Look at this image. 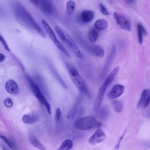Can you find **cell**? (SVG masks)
<instances>
[{"label": "cell", "instance_id": "cell-24", "mask_svg": "<svg viewBox=\"0 0 150 150\" xmlns=\"http://www.w3.org/2000/svg\"><path fill=\"white\" fill-rule=\"evenodd\" d=\"M112 104L113 109L116 112H120L122 110L123 105L120 101L117 100H113Z\"/></svg>", "mask_w": 150, "mask_h": 150}, {"label": "cell", "instance_id": "cell-8", "mask_svg": "<svg viewBox=\"0 0 150 150\" xmlns=\"http://www.w3.org/2000/svg\"><path fill=\"white\" fill-rule=\"evenodd\" d=\"M105 135L101 129L98 128L95 133L89 138L90 143L95 144L103 141L105 139Z\"/></svg>", "mask_w": 150, "mask_h": 150}, {"label": "cell", "instance_id": "cell-29", "mask_svg": "<svg viewBox=\"0 0 150 150\" xmlns=\"http://www.w3.org/2000/svg\"><path fill=\"white\" fill-rule=\"evenodd\" d=\"M0 41L3 43L5 49L8 51H10V50L7 45V44L4 38L0 35Z\"/></svg>", "mask_w": 150, "mask_h": 150}, {"label": "cell", "instance_id": "cell-4", "mask_svg": "<svg viewBox=\"0 0 150 150\" xmlns=\"http://www.w3.org/2000/svg\"><path fill=\"white\" fill-rule=\"evenodd\" d=\"M41 22L46 32L57 47L66 56L69 57L70 55L67 49L57 38L54 31L49 24L43 19L42 20Z\"/></svg>", "mask_w": 150, "mask_h": 150}, {"label": "cell", "instance_id": "cell-22", "mask_svg": "<svg viewBox=\"0 0 150 150\" xmlns=\"http://www.w3.org/2000/svg\"><path fill=\"white\" fill-rule=\"evenodd\" d=\"M78 106L77 103L69 111L67 115L68 119H72L75 117L78 110Z\"/></svg>", "mask_w": 150, "mask_h": 150}, {"label": "cell", "instance_id": "cell-17", "mask_svg": "<svg viewBox=\"0 0 150 150\" xmlns=\"http://www.w3.org/2000/svg\"><path fill=\"white\" fill-rule=\"evenodd\" d=\"M38 117L37 115H24L22 117V120L25 123L30 124L33 123L38 120Z\"/></svg>", "mask_w": 150, "mask_h": 150}, {"label": "cell", "instance_id": "cell-23", "mask_svg": "<svg viewBox=\"0 0 150 150\" xmlns=\"http://www.w3.org/2000/svg\"><path fill=\"white\" fill-rule=\"evenodd\" d=\"M75 2L73 0H69L67 2V10L69 14H71L73 13L75 8Z\"/></svg>", "mask_w": 150, "mask_h": 150}, {"label": "cell", "instance_id": "cell-33", "mask_svg": "<svg viewBox=\"0 0 150 150\" xmlns=\"http://www.w3.org/2000/svg\"><path fill=\"white\" fill-rule=\"evenodd\" d=\"M125 1L127 3L130 4L132 3L135 0H125Z\"/></svg>", "mask_w": 150, "mask_h": 150}, {"label": "cell", "instance_id": "cell-3", "mask_svg": "<svg viewBox=\"0 0 150 150\" xmlns=\"http://www.w3.org/2000/svg\"><path fill=\"white\" fill-rule=\"evenodd\" d=\"M96 118L92 116H88L77 120L74 125V127L80 130H87L90 129L98 125Z\"/></svg>", "mask_w": 150, "mask_h": 150}, {"label": "cell", "instance_id": "cell-32", "mask_svg": "<svg viewBox=\"0 0 150 150\" xmlns=\"http://www.w3.org/2000/svg\"><path fill=\"white\" fill-rule=\"evenodd\" d=\"M4 56L2 54H0V62H3L4 59Z\"/></svg>", "mask_w": 150, "mask_h": 150}, {"label": "cell", "instance_id": "cell-19", "mask_svg": "<svg viewBox=\"0 0 150 150\" xmlns=\"http://www.w3.org/2000/svg\"><path fill=\"white\" fill-rule=\"evenodd\" d=\"M73 146V143L71 140L66 139L62 143L57 150H69L72 148Z\"/></svg>", "mask_w": 150, "mask_h": 150}, {"label": "cell", "instance_id": "cell-12", "mask_svg": "<svg viewBox=\"0 0 150 150\" xmlns=\"http://www.w3.org/2000/svg\"><path fill=\"white\" fill-rule=\"evenodd\" d=\"M42 11L45 13L50 14L53 11V7L50 0H40Z\"/></svg>", "mask_w": 150, "mask_h": 150}, {"label": "cell", "instance_id": "cell-11", "mask_svg": "<svg viewBox=\"0 0 150 150\" xmlns=\"http://www.w3.org/2000/svg\"><path fill=\"white\" fill-rule=\"evenodd\" d=\"M5 88L8 93L11 94H16L18 92L17 85L16 83L12 80H10L6 83Z\"/></svg>", "mask_w": 150, "mask_h": 150}, {"label": "cell", "instance_id": "cell-14", "mask_svg": "<svg viewBox=\"0 0 150 150\" xmlns=\"http://www.w3.org/2000/svg\"><path fill=\"white\" fill-rule=\"evenodd\" d=\"M96 111L97 116L101 120H105L108 118L109 112L107 107H103L100 108H99Z\"/></svg>", "mask_w": 150, "mask_h": 150}, {"label": "cell", "instance_id": "cell-27", "mask_svg": "<svg viewBox=\"0 0 150 150\" xmlns=\"http://www.w3.org/2000/svg\"><path fill=\"white\" fill-rule=\"evenodd\" d=\"M5 106L7 108H10L13 105V103L12 100L10 99H7L5 100L4 102Z\"/></svg>", "mask_w": 150, "mask_h": 150}, {"label": "cell", "instance_id": "cell-6", "mask_svg": "<svg viewBox=\"0 0 150 150\" xmlns=\"http://www.w3.org/2000/svg\"><path fill=\"white\" fill-rule=\"evenodd\" d=\"M113 16L117 23L121 28L128 31L131 30V23L127 18L117 12H114Z\"/></svg>", "mask_w": 150, "mask_h": 150}, {"label": "cell", "instance_id": "cell-25", "mask_svg": "<svg viewBox=\"0 0 150 150\" xmlns=\"http://www.w3.org/2000/svg\"><path fill=\"white\" fill-rule=\"evenodd\" d=\"M0 137L5 142L6 144L11 149H14V146L13 144L8 138L4 136L1 135H0Z\"/></svg>", "mask_w": 150, "mask_h": 150}, {"label": "cell", "instance_id": "cell-18", "mask_svg": "<svg viewBox=\"0 0 150 150\" xmlns=\"http://www.w3.org/2000/svg\"><path fill=\"white\" fill-rule=\"evenodd\" d=\"M94 26L99 30L106 29L108 27L107 21L104 19H99L96 21L95 23Z\"/></svg>", "mask_w": 150, "mask_h": 150}, {"label": "cell", "instance_id": "cell-16", "mask_svg": "<svg viewBox=\"0 0 150 150\" xmlns=\"http://www.w3.org/2000/svg\"><path fill=\"white\" fill-rule=\"evenodd\" d=\"M137 30L139 41L141 45L143 42V36L147 35V32L143 26L140 23L137 25Z\"/></svg>", "mask_w": 150, "mask_h": 150}, {"label": "cell", "instance_id": "cell-28", "mask_svg": "<svg viewBox=\"0 0 150 150\" xmlns=\"http://www.w3.org/2000/svg\"><path fill=\"white\" fill-rule=\"evenodd\" d=\"M61 115V111L59 108H57L56 110V119L57 121L59 120Z\"/></svg>", "mask_w": 150, "mask_h": 150}, {"label": "cell", "instance_id": "cell-13", "mask_svg": "<svg viewBox=\"0 0 150 150\" xmlns=\"http://www.w3.org/2000/svg\"><path fill=\"white\" fill-rule=\"evenodd\" d=\"M90 51L93 55L99 57H103L105 54L103 49L100 46L97 45H91Z\"/></svg>", "mask_w": 150, "mask_h": 150}, {"label": "cell", "instance_id": "cell-10", "mask_svg": "<svg viewBox=\"0 0 150 150\" xmlns=\"http://www.w3.org/2000/svg\"><path fill=\"white\" fill-rule=\"evenodd\" d=\"M124 87L122 85L116 84L114 85L108 95L109 98L111 99L116 98L123 93Z\"/></svg>", "mask_w": 150, "mask_h": 150}, {"label": "cell", "instance_id": "cell-7", "mask_svg": "<svg viewBox=\"0 0 150 150\" xmlns=\"http://www.w3.org/2000/svg\"><path fill=\"white\" fill-rule=\"evenodd\" d=\"M21 11L25 19L42 36H45L41 28L38 24L30 14L23 8H21Z\"/></svg>", "mask_w": 150, "mask_h": 150}, {"label": "cell", "instance_id": "cell-26", "mask_svg": "<svg viewBox=\"0 0 150 150\" xmlns=\"http://www.w3.org/2000/svg\"><path fill=\"white\" fill-rule=\"evenodd\" d=\"M99 8L101 13L105 15H109L110 13L106 7L102 4H100L99 5Z\"/></svg>", "mask_w": 150, "mask_h": 150}, {"label": "cell", "instance_id": "cell-2", "mask_svg": "<svg viewBox=\"0 0 150 150\" xmlns=\"http://www.w3.org/2000/svg\"><path fill=\"white\" fill-rule=\"evenodd\" d=\"M68 70L71 78L76 87L81 92L88 97H90V93L85 82L77 70L70 66L68 67Z\"/></svg>", "mask_w": 150, "mask_h": 150}, {"label": "cell", "instance_id": "cell-31", "mask_svg": "<svg viewBox=\"0 0 150 150\" xmlns=\"http://www.w3.org/2000/svg\"><path fill=\"white\" fill-rule=\"evenodd\" d=\"M35 5L38 6L40 4V0H30Z\"/></svg>", "mask_w": 150, "mask_h": 150}, {"label": "cell", "instance_id": "cell-5", "mask_svg": "<svg viewBox=\"0 0 150 150\" xmlns=\"http://www.w3.org/2000/svg\"><path fill=\"white\" fill-rule=\"evenodd\" d=\"M31 89L33 93L38 101L46 108L50 115L51 114L50 105L42 93L38 86L30 78H28Z\"/></svg>", "mask_w": 150, "mask_h": 150}, {"label": "cell", "instance_id": "cell-1", "mask_svg": "<svg viewBox=\"0 0 150 150\" xmlns=\"http://www.w3.org/2000/svg\"><path fill=\"white\" fill-rule=\"evenodd\" d=\"M55 30L64 45L70 50L78 57L83 58V56L82 54L69 34L59 26H56Z\"/></svg>", "mask_w": 150, "mask_h": 150}, {"label": "cell", "instance_id": "cell-21", "mask_svg": "<svg viewBox=\"0 0 150 150\" xmlns=\"http://www.w3.org/2000/svg\"><path fill=\"white\" fill-rule=\"evenodd\" d=\"M98 36V32L95 30H92L89 31L88 34V38L90 42L92 43L95 42Z\"/></svg>", "mask_w": 150, "mask_h": 150}, {"label": "cell", "instance_id": "cell-15", "mask_svg": "<svg viewBox=\"0 0 150 150\" xmlns=\"http://www.w3.org/2000/svg\"><path fill=\"white\" fill-rule=\"evenodd\" d=\"M94 16L93 13L90 11H85L81 13L80 18L85 23H88L93 19Z\"/></svg>", "mask_w": 150, "mask_h": 150}, {"label": "cell", "instance_id": "cell-30", "mask_svg": "<svg viewBox=\"0 0 150 150\" xmlns=\"http://www.w3.org/2000/svg\"><path fill=\"white\" fill-rule=\"evenodd\" d=\"M124 134H123L122 136L120 138L119 140L118 141L117 143L116 144V145L115 146V147L117 149H118L119 148V145L123 137Z\"/></svg>", "mask_w": 150, "mask_h": 150}, {"label": "cell", "instance_id": "cell-9", "mask_svg": "<svg viewBox=\"0 0 150 150\" xmlns=\"http://www.w3.org/2000/svg\"><path fill=\"white\" fill-rule=\"evenodd\" d=\"M150 92L149 89H144L137 104L139 108H144L149 105L150 101Z\"/></svg>", "mask_w": 150, "mask_h": 150}, {"label": "cell", "instance_id": "cell-20", "mask_svg": "<svg viewBox=\"0 0 150 150\" xmlns=\"http://www.w3.org/2000/svg\"><path fill=\"white\" fill-rule=\"evenodd\" d=\"M29 139L30 143L33 146L40 149H46L45 146L35 137L31 136L30 137Z\"/></svg>", "mask_w": 150, "mask_h": 150}]
</instances>
